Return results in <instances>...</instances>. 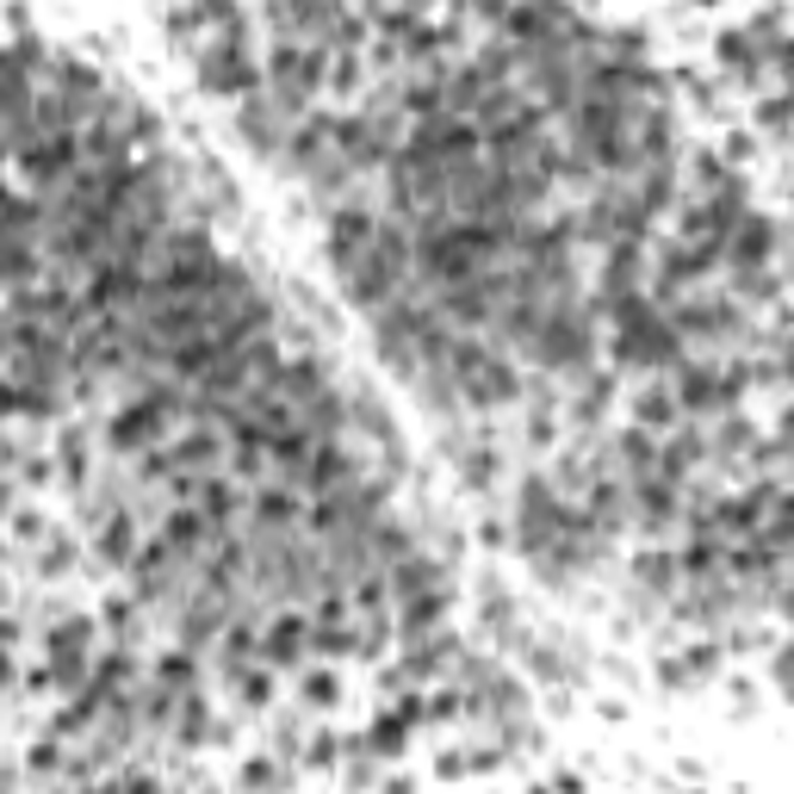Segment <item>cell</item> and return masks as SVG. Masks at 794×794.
<instances>
[{"label": "cell", "instance_id": "1", "mask_svg": "<svg viewBox=\"0 0 794 794\" xmlns=\"http://www.w3.org/2000/svg\"><path fill=\"white\" fill-rule=\"evenodd\" d=\"M528 360L541 372H565V379H583L590 360H596V310L583 305H559L546 310V323L528 335Z\"/></svg>", "mask_w": 794, "mask_h": 794}, {"label": "cell", "instance_id": "2", "mask_svg": "<svg viewBox=\"0 0 794 794\" xmlns=\"http://www.w3.org/2000/svg\"><path fill=\"white\" fill-rule=\"evenodd\" d=\"M447 367H453V379H460V391H465V404H472V410H509V404H522V372L509 367V360L490 348V342H478L472 330L453 335Z\"/></svg>", "mask_w": 794, "mask_h": 794}, {"label": "cell", "instance_id": "3", "mask_svg": "<svg viewBox=\"0 0 794 794\" xmlns=\"http://www.w3.org/2000/svg\"><path fill=\"white\" fill-rule=\"evenodd\" d=\"M193 69H199V87L217 99H242L254 87H268V75L249 62V20L236 13V20L217 25V44L193 50Z\"/></svg>", "mask_w": 794, "mask_h": 794}, {"label": "cell", "instance_id": "4", "mask_svg": "<svg viewBox=\"0 0 794 794\" xmlns=\"http://www.w3.org/2000/svg\"><path fill=\"white\" fill-rule=\"evenodd\" d=\"M386 509V478H348V485L323 490V497H310V534L317 541H348V534H367Z\"/></svg>", "mask_w": 794, "mask_h": 794}, {"label": "cell", "instance_id": "5", "mask_svg": "<svg viewBox=\"0 0 794 794\" xmlns=\"http://www.w3.org/2000/svg\"><path fill=\"white\" fill-rule=\"evenodd\" d=\"M330 44H273L268 50V94L286 106L292 118L330 87Z\"/></svg>", "mask_w": 794, "mask_h": 794}, {"label": "cell", "instance_id": "6", "mask_svg": "<svg viewBox=\"0 0 794 794\" xmlns=\"http://www.w3.org/2000/svg\"><path fill=\"white\" fill-rule=\"evenodd\" d=\"M379 224L386 217H372L360 199H342V205H330V236H323V249H330V268H335V280L348 268H360L372 254V242H379Z\"/></svg>", "mask_w": 794, "mask_h": 794}, {"label": "cell", "instance_id": "7", "mask_svg": "<svg viewBox=\"0 0 794 794\" xmlns=\"http://www.w3.org/2000/svg\"><path fill=\"white\" fill-rule=\"evenodd\" d=\"M298 118L280 106V99L268 94V87H254V94H242V106H236V131L249 137L254 155H268V162H280V150H286V137Z\"/></svg>", "mask_w": 794, "mask_h": 794}, {"label": "cell", "instance_id": "8", "mask_svg": "<svg viewBox=\"0 0 794 794\" xmlns=\"http://www.w3.org/2000/svg\"><path fill=\"white\" fill-rule=\"evenodd\" d=\"M633 490V522L645 534H664L671 522H683V485H671L664 472H645V478H627Z\"/></svg>", "mask_w": 794, "mask_h": 794}, {"label": "cell", "instance_id": "9", "mask_svg": "<svg viewBox=\"0 0 794 794\" xmlns=\"http://www.w3.org/2000/svg\"><path fill=\"white\" fill-rule=\"evenodd\" d=\"M310 640H317V620L310 615H280L268 627V640H261V659H268L273 671H298V664L310 659Z\"/></svg>", "mask_w": 794, "mask_h": 794}, {"label": "cell", "instance_id": "10", "mask_svg": "<svg viewBox=\"0 0 794 794\" xmlns=\"http://www.w3.org/2000/svg\"><path fill=\"white\" fill-rule=\"evenodd\" d=\"M360 478V453H354V435H335V441L317 447V460H310V478H305V497H323V490L348 485Z\"/></svg>", "mask_w": 794, "mask_h": 794}, {"label": "cell", "instance_id": "11", "mask_svg": "<svg viewBox=\"0 0 794 794\" xmlns=\"http://www.w3.org/2000/svg\"><path fill=\"white\" fill-rule=\"evenodd\" d=\"M770 249H775V224L763 212H745L726 230V268H770Z\"/></svg>", "mask_w": 794, "mask_h": 794}, {"label": "cell", "instance_id": "12", "mask_svg": "<svg viewBox=\"0 0 794 794\" xmlns=\"http://www.w3.org/2000/svg\"><path fill=\"white\" fill-rule=\"evenodd\" d=\"M162 541L175 546L180 559H205V546L217 541V528H212V515H205V509L199 503H175L168 509V522H162Z\"/></svg>", "mask_w": 794, "mask_h": 794}, {"label": "cell", "instance_id": "13", "mask_svg": "<svg viewBox=\"0 0 794 794\" xmlns=\"http://www.w3.org/2000/svg\"><path fill=\"white\" fill-rule=\"evenodd\" d=\"M94 553L118 571H131V559L143 553V522H137V509H112L106 522L94 528Z\"/></svg>", "mask_w": 794, "mask_h": 794}, {"label": "cell", "instance_id": "14", "mask_svg": "<svg viewBox=\"0 0 794 794\" xmlns=\"http://www.w3.org/2000/svg\"><path fill=\"white\" fill-rule=\"evenodd\" d=\"M770 509H775V485H751L738 490V497H720V534H757V528H770Z\"/></svg>", "mask_w": 794, "mask_h": 794}, {"label": "cell", "instance_id": "15", "mask_svg": "<svg viewBox=\"0 0 794 794\" xmlns=\"http://www.w3.org/2000/svg\"><path fill=\"white\" fill-rule=\"evenodd\" d=\"M677 404H683V416H726L720 372L696 367V360H677Z\"/></svg>", "mask_w": 794, "mask_h": 794}, {"label": "cell", "instance_id": "16", "mask_svg": "<svg viewBox=\"0 0 794 794\" xmlns=\"http://www.w3.org/2000/svg\"><path fill=\"white\" fill-rule=\"evenodd\" d=\"M714 460V441L701 435V428H689V423H677V435H671V447L659 453V472L671 478V485H689L696 478V465H708Z\"/></svg>", "mask_w": 794, "mask_h": 794}, {"label": "cell", "instance_id": "17", "mask_svg": "<svg viewBox=\"0 0 794 794\" xmlns=\"http://www.w3.org/2000/svg\"><path fill=\"white\" fill-rule=\"evenodd\" d=\"M447 583H435V590H416V596L398 602V640H423V633H435L447 620Z\"/></svg>", "mask_w": 794, "mask_h": 794}, {"label": "cell", "instance_id": "18", "mask_svg": "<svg viewBox=\"0 0 794 794\" xmlns=\"http://www.w3.org/2000/svg\"><path fill=\"white\" fill-rule=\"evenodd\" d=\"M99 627L87 615H62L44 627V659H94Z\"/></svg>", "mask_w": 794, "mask_h": 794}, {"label": "cell", "instance_id": "19", "mask_svg": "<svg viewBox=\"0 0 794 794\" xmlns=\"http://www.w3.org/2000/svg\"><path fill=\"white\" fill-rule=\"evenodd\" d=\"M659 435H652V428H627V435H620L615 441V453H608V460H615V472H627V478H645V472H659Z\"/></svg>", "mask_w": 794, "mask_h": 794}, {"label": "cell", "instance_id": "20", "mask_svg": "<svg viewBox=\"0 0 794 794\" xmlns=\"http://www.w3.org/2000/svg\"><path fill=\"white\" fill-rule=\"evenodd\" d=\"M633 578H640V590H652V596H677L683 590V565H677V553H640L633 559Z\"/></svg>", "mask_w": 794, "mask_h": 794}, {"label": "cell", "instance_id": "21", "mask_svg": "<svg viewBox=\"0 0 794 794\" xmlns=\"http://www.w3.org/2000/svg\"><path fill=\"white\" fill-rule=\"evenodd\" d=\"M212 733V708H205V696H199V689H187V696H180V714H175V745L180 751H193L199 738Z\"/></svg>", "mask_w": 794, "mask_h": 794}, {"label": "cell", "instance_id": "22", "mask_svg": "<svg viewBox=\"0 0 794 794\" xmlns=\"http://www.w3.org/2000/svg\"><path fill=\"white\" fill-rule=\"evenodd\" d=\"M150 677H155V683H168V689H180V696H187V689H199V652H193V645H175V652H162Z\"/></svg>", "mask_w": 794, "mask_h": 794}, {"label": "cell", "instance_id": "23", "mask_svg": "<svg viewBox=\"0 0 794 794\" xmlns=\"http://www.w3.org/2000/svg\"><path fill=\"white\" fill-rule=\"evenodd\" d=\"M608 404H615V372H583V391H578V404H571V416L578 423H602Z\"/></svg>", "mask_w": 794, "mask_h": 794}, {"label": "cell", "instance_id": "24", "mask_svg": "<svg viewBox=\"0 0 794 794\" xmlns=\"http://www.w3.org/2000/svg\"><path fill=\"white\" fill-rule=\"evenodd\" d=\"M143 615H150V602L143 596H118V602H106V633L112 640H125V645H137V633H143Z\"/></svg>", "mask_w": 794, "mask_h": 794}, {"label": "cell", "instance_id": "25", "mask_svg": "<svg viewBox=\"0 0 794 794\" xmlns=\"http://www.w3.org/2000/svg\"><path fill=\"white\" fill-rule=\"evenodd\" d=\"M633 416H640V428H652V435H659V428H677L683 423V404H677V391L652 386L640 404H633Z\"/></svg>", "mask_w": 794, "mask_h": 794}, {"label": "cell", "instance_id": "26", "mask_svg": "<svg viewBox=\"0 0 794 794\" xmlns=\"http://www.w3.org/2000/svg\"><path fill=\"white\" fill-rule=\"evenodd\" d=\"M720 62H726L733 75L757 81V69H763V57H757V38H751V32H726V38H720Z\"/></svg>", "mask_w": 794, "mask_h": 794}, {"label": "cell", "instance_id": "27", "mask_svg": "<svg viewBox=\"0 0 794 794\" xmlns=\"http://www.w3.org/2000/svg\"><path fill=\"white\" fill-rule=\"evenodd\" d=\"M453 460H460V472H465V485H478L485 490L490 478H497V447H453Z\"/></svg>", "mask_w": 794, "mask_h": 794}, {"label": "cell", "instance_id": "28", "mask_svg": "<svg viewBox=\"0 0 794 794\" xmlns=\"http://www.w3.org/2000/svg\"><path fill=\"white\" fill-rule=\"evenodd\" d=\"M404 738H410V726L398 714H379L372 720V733H367V745H372V757H398L404 751Z\"/></svg>", "mask_w": 794, "mask_h": 794}, {"label": "cell", "instance_id": "29", "mask_svg": "<svg viewBox=\"0 0 794 794\" xmlns=\"http://www.w3.org/2000/svg\"><path fill=\"white\" fill-rule=\"evenodd\" d=\"M751 447H757V428L738 423L733 410H726V423H720V435H714V453H751Z\"/></svg>", "mask_w": 794, "mask_h": 794}, {"label": "cell", "instance_id": "30", "mask_svg": "<svg viewBox=\"0 0 794 794\" xmlns=\"http://www.w3.org/2000/svg\"><path fill=\"white\" fill-rule=\"evenodd\" d=\"M763 534L794 553V490H775V509H770V528H763Z\"/></svg>", "mask_w": 794, "mask_h": 794}, {"label": "cell", "instance_id": "31", "mask_svg": "<svg viewBox=\"0 0 794 794\" xmlns=\"http://www.w3.org/2000/svg\"><path fill=\"white\" fill-rule=\"evenodd\" d=\"M757 125H763V131H789V125H794V87H789V94L757 99Z\"/></svg>", "mask_w": 794, "mask_h": 794}, {"label": "cell", "instance_id": "32", "mask_svg": "<svg viewBox=\"0 0 794 794\" xmlns=\"http://www.w3.org/2000/svg\"><path fill=\"white\" fill-rule=\"evenodd\" d=\"M69 565H75V541L50 534V541H44V553H38V571H44V578H62Z\"/></svg>", "mask_w": 794, "mask_h": 794}, {"label": "cell", "instance_id": "33", "mask_svg": "<svg viewBox=\"0 0 794 794\" xmlns=\"http://www.w3.org/2000/svg\"><path fill=\"white\" fill-rule=\"evenodd\" d=\"M236 701H242V708H268V701H273V677H268V671H242V677H236Z\"/></svg>", "mask_w": 794, "mask_h": 794}, {"label": "cell", "instance_id": "34", "mask_svg": "<svg viewBox=\"0 0 794 794\" xmlns=\"http://www.w3.org/2000/svg\"><path fill=\"white\" fill-rule=\"evenodd\" d=\"M335 696H342V689H335V677H330V671H317V677H305V701H310V708H330Z\"/></svg>", "mask_w": 794, "mask_h": 794}, {"label": "cell", "instance_id": "35", "mask_svg": "<svg viewBox=\"0 0 794 794\" xmlns=\"http://www.w3.org/2000/svg\"><path fill=\"white\" fill-rule=\"evenodd\" d=\"M770 62H775V75L794 87V38H775V44H770Z\"/></svg>", "mask_w": 794, "mask_h": 794}, {"label": "cell", "instance_id": "36", "mask_svg": "<svg viewBox=\"0 0 794 794\" xmlns=\"http://www.w3.org/2000/svg\"><path fill=\"white\" fill-rule=\"evenodd\" d=\"M280 763H268V757H254V763H242V782H280Z\"/></svg>", "mask_w": 794, "mask_h": 794}, {"label": "cell", "instance_id": "37", "mask_svg": "<svg viewBox=\"0 0 794 794\" xmlns=\"http://www.w3.org/2000/svg\"><path fill=\"white\" fill-rule=\"evenodd\" d=\"M775 683L794 696V645H782V652H775Z\"/></svg>", "mask_w": 794, "mask_h": 794}, {"label": "cell", "instance_id": "38", "mask_svg": "<svg viewBox=\"0 0 794 794\" xmlns=\"http://www.w3.org/2000/svg\"><path fill=\"white\" fill-rule=\"evenodd\" d=\"M775 379H789L794 386V342H782V367H775Z\"/></svg>", "mask_w": 794, "mask_h": 794}, {"label": "cell", "instance_id": "39", "mask_svg": "<svg viewBox=\"0 0 794 794\" xmlns=\"http://www.w3.org/2000/svg\"><path fill=\"white\" fill-rule=\"evenodd\" d=\"M775 608H782V615L794 620V583H782V602H775Z\"/></svg>", "mask_w": 794, "mask_h": 794}, {"label": "cell", "instance_id": "40", "mask_svg": "<svg viewBox=\"0 0 794 794\" xmlns=\"http://www.w3.org/2000/svg\"><path fill=\"white\" fill-rule=\"evenodd\" d=\"M782 441H794V404L782 410Z\"/></svg>", "mask_w": 794, "mask_h": 794}, {"label": "cell", "instance_id": "41", "mask_svg": "<svg viewBox=\"0 0 794 794\" xmlns=\"http://www.w3.org/2000/svg\"><path fill=\"white\" fill-rule=\"evenodd\" d=\"M789 465H794V447H789Z\"/></svg>", "mask_w": 794, "mask_h": 794}]
</instances>
